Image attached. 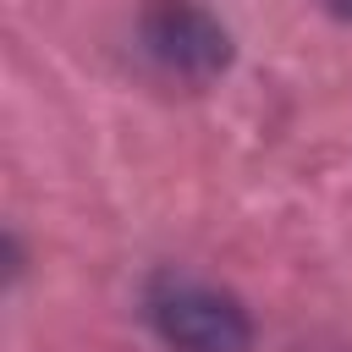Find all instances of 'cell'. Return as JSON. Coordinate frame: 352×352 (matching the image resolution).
<instances>
[{"label":"cell","mask_w":352,"mask_h":352,"mask_svg":"<svg viewBox=\"0 0 352 352\" xmlns=\"http://www.w3.org/2000/svg\"><path fill=\"white\" fill-rule=\"evenodd\" d=\"M143 314L170 352H253L248 308L231 292H220L214 280L160 270L143 292Z\"/></svg>","instance_id":"obj_1"},{"label":"cell","mask_w":352,"mask_h":352,"mask_svg":"<svg viewBox=\"0 0 352 352\" xmlns=\"http://www.w3.org/2000/svg\"><path fill=\"white\" fill-rule=\"evenodd\" d=\"M138 33H143V55L170 82L204 88L231 66V33L198 0H148Z\"/></svg>","instance_id":"obj_2"},{"label":"cell","mask_w":352,"mask_h":352,"mask_svg":"<svg viewBox=\"0 0 352 352\" xmlns=\"http://www.w3.org/2000/svg\"><path fill=\"white\" fill-rule=\"evenodd\" d=\"M324 6H330L336 16H346V22H352V0H324Z\"/></svg>","instance_id":"obj_3"}]
</instances>
